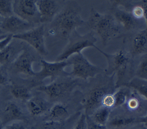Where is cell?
Wrapping results in <instances>:
<instances>
[{"label": "cell", "instance_id": "28", "mask_svg": "<svg viewBox=\"0 0 147 129\" xmlns=\"http://www.w3.org/2000/svg\"><path fill=\"white\" fill-rule=\"evenodd\" d=\"M14 15L13 1L11 0H0V15L4 19Z\"/></svg>", "mask_w": 147, "mask_h": 129}, {"label": "cell", "instance_id": "14", "mask_svg": "<svg viewBox=\"0 0 147 129\" xmlns=\"http://www.w3.org/2000/svg\"><path fill=\"white\" fill-rule=\"evenodd\" d=\"M139 123V119L135 118L121 107L111 110L106 126L109 129H129Z\"/></svg>", "mask_w": 147, "mask_h": 129}, {"label": "cell", "instance_id": "9", "mask_svg": "<svg viewBox=\"0 0 147 129\" xmlns=\"http://www.w3.org/2000/svg\"><path fill=\"white\" fill-rule=\"evenodd\" d=\"M45 26L44 24L33 28L26 32L13 36V38L23 41L29 44L40 55H48V51L45 47Z\"/></svg>", "mask_w": 147, "mask_h": 129}, {"label": "cell", "instance_id": "5", "mask_svg": "<svg viewBox=\"0 0 147 129\" xmlns=\"http://www.w3.org/2000/svg\"><path fill=\"white\" fill-rule=\"evenodd\" d=\"M85 81L73 78L71 76L62 77L57 79L50 84L41 86L37 90L45 94L51 101H62L69 99L75 90L83 86Z\"/></svg>", "mask_w": 147, "mask_h": 129}, {"label": "cell", "instance_id": "29", "mask_svg": "<svg viewBox=\"0 0 147 129\" xmlns=\"http://www.w3.org/2000/svg\"><path fill=\"white\" fill-rule=\"evenodd\" d=\"M4 129H26L23 121H14L6 124Z\"/></svg>", "mask_w": 147, "mask_h": 129}, {"label": "cell", "instance_id": "27", "mask_svg": "<svg viewBox=\"0 0 147 129\" xmlns=\"http://www.w3.org/2000/svg\"><path fill=\"white\" fill-rule=\"evenodd\" d=\"M123 86L133 89L147 100V80L134 77Z\"/></svg>", "mask_w": 147, "mask_h": 129}, {"label": "cell", "instance_id": "40", "mask_svg": "<svg viewBox=\"0 0 147 129\" xmlns=\"http://www.w3.org/2000/svg\"><path fill=\"white\" fill-rule=\"evenodd\" d=\"M8 34H5V35H4V36H1V37H0V39L1 38H3V37H5Z\"/></svg>", "mask_w": 147, "mask_h": 129}, {"label": "cell", "instance_id": "1", "mask_svg": "<svg viewBox=\"0 0 147 129\" xmlns=\"http://www.w3.org/2000/svg\"><path fill=\"white\" fill-rule=\"evenodd\" d=\"M115 75H107L105 72L98 74L83 86L85 93L83 97V108L87 116H90L96 109L102 106L104 98L116 90Z\"/></svg>", "mask_w": 147, "mask_h": 129}, {"label": "cell", "instance_id": "11", "mask_svg": "<svg viewBox=\"0 0 147 129\" xmlns=\"http://www.w3.org/2000/svg\"><path fill=\"white\" fill-rule=\"evenodd\" d=\"M41 69L37 72L36 77L43 80L46 78H50L53 82L58 78L62 77L70 76V73L65 70V68L70 65L68 60L60 62H49L44 59L40 61Z\"/></svg>", "mask_w": 147, "mask_h": 129}, {"label": "cell", "instance_id": "33", "mask_svg": "<svg viewBox=\"0 0 147 129\" xmlns=\"http://www.w3.org/2000/svg\"><path fill=\"white\" fill-rule=\"evenodd\" d=\"M137 3L141 8L143 19L145 23V28L147 29V1L146 0H142V1H137Z\"/></svg>", "mask_w": 147, "mask_h": 129}, {"label": "cell", "instance_id": "30", "mask_svg": "<svg viewBox=\"0 0 147 129\" xmlns=\"http://www.w3.org/2000/svg\"><path fill=\"white\" fill-rule=\"evenodd\" d=\"M73 129H87L86 116L84 112H82Z\"/></svg>", "mask_w": 147, "mask_h": 129}, {"label": "cell", "instance_id": "4", "mask_svg": "<svg viewBox=\"0 0 147 129\" xmlns=\"http://www.w3.org/2000/svg\"><path fill=\"white\" fill-rule=\"evenodd\" d=\"M86 24L91 32L101 38L104 45H107L111 40L122 36L119 25L111 14H101L92 8Z\"/></svg>", "mask_w": 147, "mask_h": 129}, {"label": "cell", "instance_id": "15", "mask_svg": "<svg viewBox=\"0 0 147 129\" xmlns=\"http://www.w3.org/2000/svg\"><path fill=\"white\" fill-rule=\"evenodd\" d=\"M33 25L13 15L12 16L4 19L0 24V28L7 34L15 35L33 29Z\"/></svg>", "mask_w": 147, "mask_h": 129}, {"label": "cell", "instance_id": "22", "mask_svg": "<svg viewBox=\"0 0 147 129\" xmlns=\"http://www.w3.org/2000/svg\"><path fill=\"white\" fill-rule=\"evenodd\" d=\"M111 112V109L101 106L96 109L90 116H90L91 120L95 123L100 125L106 126L109 119Z\"/></svg>", "mask_w": 147, "mask_h": 129}, {"label": "cell", "instance_id": "12", "mask_svg": "<svg viewBox=\"0 0 147 129\" xmlns=\"http://www.w3.org/2000/svg\"><path fill=\"white\" fill-rule=\"evenodd\" d=\"M37 57L28 49H23L11 63V69L15 73L36 76L33 65L37 61Z\"/></svg>", "mask_w": 147, "mask_h": 129}, {"label": "cell", "instance_id": "18", "mask_svg": "<svg viewBox=\"0 0 147 129\" xmlns=\"http://www.w3.org/2000/svg\"><path fill=\"white\" fill-rule=\"evenodd\" d=\"M71 105L66 102H57L51 106L48 112V120L63 122L75 113L72 112Z\"/></svg>", "mask_w": 147, "mask_h": 129}, {"label": "cell", "instance_id": "3", "mask_svg": "<svg viewBox=\"0 0 147 129\" xmlns=\"http://www.w3.org/2000/svg\"><path fill=\"white\" fill-rule=\"evenodd\" d=\"M108 61V68L105 73L116 77V89L123 86L134 78V59L125 49H121L115 54H108L100 49Z\"/></svg>", "mask_w": 147, "mask_h": 129}, {"label": "cell", "instance_id": "25", "mask_svg": "<svg viewBox=\"0 0 147 129\" xmlns=\"http://www.w3.org/2000/svg\"><path fill=\"white\" fill-rule=\"evenodd\" d=\"M20 52H18L16 47L10 44L5 49L0 52V67L9 62L12 63Z\"/></svg>", "mask_w": 147, "mask_h": 129}, {"label": "cell", "instance_id": "8", "mask_svg": "<svg viewBox=\"0 0 147 129\" xmlns=\"http://www.w3.org/2000/svg\"><path fill=\"white\" fill-rule=\"evenodd\" d=\"M111 14L119 25L122 36L124 33H134L140 31L141 28V20L136 19L129 11L121 7L113 5L111 9Z\"/></svg>", "mask_w": 147, "mask_h": 129}, {"label": "cell", "instance_id": "16", "mask_svg": "<svg viewBox=\"0 0 147 129\" xmlns=\"http://www.w3.org/2000/svg\"><path fill=\"white\" fill-rule=\"evenodd\" d=\"M128 52L133 59L147 54V29L146 28L132 34Z\"/></svg>", "mask_w": 147, "mask_h": 129}, {"label": "cell", "instance_id": "31", "mask_svg": "<svg viewBox=\"0 0 147 129\" xmlns=\"http://www.w3.org/2000/svg\"><path fill=\"white\" fill-rule=\"evenodd\" d=\"M13 34H8L5 37L0 39V52L5 49L12 42Z\"/></svg>", "mask_w": 147, "mask_h": 129}, {"label": "cell", "instance_id": "24", "mask_svg": "<svg viewBox=\"0 0 147 129\" xmlns=\"http://www.w3.org/2000/svg\"><path fill=\"white\" fill-rule=\"evenodd\" d=\"M130 91L131 88L126 86H121L116 89L113 94L115 101L114 108L121 107L125 104Z\"/></svg>", "mask_w": 147, "mask_h": 129}, {"label": "cell", "instance_id": "37", "mask_svg": "<svg viewBox=\"0 0 147 129\" xmlns=\"http://www.w3.org/2000/svg\"><path fill=\"white\" fill-rule=\"evenodd\" d=\"M7 33H5L1 28H0V37H1L5 34H6Z\"/></svg>", "mask_w": 147, "mask_h": 129}, {"label": "cell", "instance_id": "2", "mask_svg": "<svg viewBox=\"0 0 147 129\" xmlns=\"http://www.w3.org/2000/svg\"><path fill=\"white\" fill-rule=\"evenodd\" d=\"M82 8L77 3H68L51 22L48 34L62 40H68L79 27L86 24L81 16Z\"/></svg>", "mask_w": 147, "mask_h": 129}, {"label": "cell", "instance_id": "23", "mask_svg": "<svg viewBox=\"0 0 147 129\" xmlns=\"http://www.w3.org/2000/svg\"><path fill=\"white\" fill-rule=\"evenodd\" d=\"M134 77L147 80V54L140 57L137 64L134 61Z\"/></svg>", "mask_w": 147, "mask_h": 129}, {"label": "cell", "instance_id": "38", "mask_svg": "<svg viewBox=\"0 0 147 129\" xmlns=\"http://www.w3.org/2000/svg\"><path fill=\"white\" fill-rule=\"evenodd\" d=\"M0 129H4V126L3 124L1 119H0Z\"/></svg>", "mask_w": 147, "mask_h": 129}, {"label": "cell", "instance_id": "10", "mask_svg": "<svg viewBox=\"0 0 147 129\" xmlns=\"http://www.w3.org/2000/svg\"><path fill=\"white\" fill-rule=\"evenodd\" d=\"M36 3L37 1L35 0L13 1L14 15L33 24L40 23V15Z\"/></svg>", "mask_w": 147, "mask_h": 129}, {"label": "cell", "instance_id": "34", "mask_svg": "<svg viewBox=\"0 0 147 129\" xmlns=\"http://www.w3.org/2000/svg\"><path fill=\"white\" fill-rule=\"evenodd\" d=\"M8 83V77L5 73L0 67V85H6Z\"/></svg>", "mask_w": 147, "mask_h": 129}, {"label": "cell", "instance_id": "6", "mask_svg": "<svg viewBox=\"0 0 147 129\" xmlns=\"http://www.w3.org/2000/svg\"><path fill=\"white\" fill-rule=\"evenodd\" d=\"M96 40L95 33L91 31L86 34L82 36L76 30H75L70 34L68 38V43L62 53L57 57L56 61H66L71 56L81 53L82 51L88 47H94L99 51L100 49L95 45Z\"/></svg>", "mask_w": 147, "mask_h": 129}, {"label": "cell", "instance_id": "7", "mask_svg": "<svg viewBox=\"0 0 147 129\" xmlns=\"http://www.w3.org/2000/svg\"><path fill=\"white\" fill-rule=\"evenodd\" d=\"M67 60L72 66L70 76L73 78L87 81L105 72L101 68L91 63L82 53L71 56Z\"/></svg>", "mask_w": 147, "mask_h": 129}, {"label": "cell", "instance_id": "13", "mask_svg": "<svg viewBox=\"0 0 147 129\" xmlns=\"http://www.w3.org/2000/svg\"><path fill=\"white\" fill-rule=\"evenodd\" d=\"M120 107L137 119L147 115V100L132 88L125 104Z\"/></svg>", "mask_w": 147, "mask_h": 129}, {"label": "cell", "instance_id": "36", "mask_svg": "<svg viewBox=\"0 0 147 129\" xmlns=\"http://www.w3.org/2000/svg\"><path fill=\"white\" fill-rule=\"evenodd\" d=\"M129 129H147V128L145 127L142 124L138 123V124L131 127Z\"/></svg>", "mask_w": 147, "mask_h": 129}, {"label": "cell", "instance_id": "17", "mask_svg": "<svg viewBox=\"0 0 147 129\" xmlns=\"http://www.w3.org/2000/svg\"><path fill=\"white\" fill-rule=\"evenodd\" d=\"M37 6L40 15V22H51L58 14L59 5L53 0H39L37 1Z\"/></svg>", "mask_w": 147, "mask_h": 129}, {"label": "cell", "instance_id": "26", "mask_svg": "<svg viewBox=\"0 0 147 129\" xmlns=\"http://www.w3.org/2000/svg\"><path fill=\"white\" fill-rule=\"evenodd\" d=\"M10 91L15 99L20 101H26L27 102L32 97L29 88L24 86L12 84L11 86Z\"/></svg>", "mask_w": 147, "mask_h": 129}, {"label": "cell", "instance_id": "19", "mask_svg": "<svg viewBox=\"0 0 147 129\" xmlns=\"http://www.w3.org/2000/svg\"><path fill=\"white\" fill-rule=\"evenodd\" d=\"M26 107L30 115L33 116H39L48 112L51 106L50 102L46 99L34 96L26 102Z\"/></svg>", "mask_w": 147, "mask_h": 129}, {"label": "cell", "instance_id": "39", "mask_svg": "<svg viewBox=\"0 0 147 129\" xmlns=\"http://www.w3.org/2000/svg\"><path fill=\"white\" fill-rule=\"evenodd\" d=\"M3 19H4V18H3L1 15H0V24L1 23V22H2L3 20Z\"/></svg>", "mask_w": 147, "mask_h": 129}, {"label": "cell", "instance_id": "21", "mask_svg": "<svg viewBox=\"0 0 147 129\" xmlns=\"http://www.w3.org/2000/svg\"><path fill=\"white\" fill-rule=\"evenodd\" d=\"M25 120V116L20 107L14 102H9L6 105L3 111L1 120L3 126L14 122Z\"/></svg>", "mask_w": 147, "mask_h": 129}, {"label": "cell", "instance_id": "20", "mask_svg": "<svg viewBox=\"0 0 147 129\" xmlns=\"http://www.w3.org/2000/svg\"><path fill=\"white\" fill-rule=\"evenodd\" d=\"M82 113L81 111L78 112L63 122L47 120L34 125L32 127V129H68V127L75 126Z\"/></svg>", "mask_w": 147, "mask_h": 129}, {"label": "cell", "instance_id": "35", "mask_svg": "<svg viewBox=\"0 0 147 129\" xmlns=\"http://www.w3.org/2000/svg\"><path fill=\"white\" fill-rule=\"evenodd\" d=\"M139 123L142 124L145 127L147 128V115L139 119Z\"/></svg>", "mask_w": 147, "mask_h": 129}, {"label": "cell", "instance_id": "32", "mask_svg": "<svg viewBox=\"0 0 147 129\" xmlns=\"http://www.w3.org/2000/svg\"><path fill=\"white\" fill-rule=\"evenodd\" d=\"M87 129H109L106 126L100 125L94 122L90 116L86 115Z\"/></svg>", "mask_w": 147, "mask_h": 129}]
</instances>
